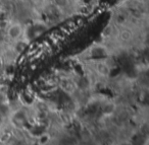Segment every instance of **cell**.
Returning <instances> with one entry per match:
<instances>
[{"label":"cell","instance_id":"cell-4","mask_svg":"<svg viewBox=\"0 0 149 145\" xmlns=\"http://www.w3.org/2000/svg\"><path fill=\"white\" fill-rule=\"evenodd\" d=\"M51 4L59 13H68L72 9V0H51Z\"/></svg>","mask_w":149,"mask_h":145},{"label":"cell","instance_id":"cell-3","mask_svg":"<svg viewBox=\"0 0 149 145\" xmlns=\"http://www.w3.org/2000/svg\"><path fill=\"white\" fill-rule=\"evenodd\" d=\"M24 36V25L19 21H11L5 29V37L10 43L22 39Z\"/></svg>","mask_w":149,"mask_h":145},{"label":"cell","instance_id":"cell-1","mask_svg":"<svg viewBox=\"0 0 149 145\" xmlns=\"http://www.w3.org/2000/svg\"><path fill=\"white\" fill-rule=\"evenodd\" d=\"M48 30H49L48 23H46L45 21H41V19H35L32 23L24 25L23 38H25L27 41L31 43L32 41H34L40 36L43 35L44 33H46Z\"/></svg>","mask_w":149,"mask_h":145},{"label":"cell","instance_id":"cell-2","mask_svg":"<svg viewBox=\"0 0 149 145\" xmlns=\"http://www.w3.org/2000/svg\"><path fill=\"white\" fill-rule=\"evenodd\" d=\"M83 54L84 57H86L84 59L89 61V60H99L109 58L111 55V51L104 44H94L90 48H88L85 51V53Z\"/></svg>","mask_w":149,"mask_h":145}]
</instances>
